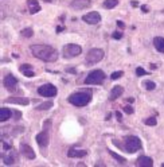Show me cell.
<instances>
[{
	"label": "cell",
	"instance_id": "obj_1",
	"mask_svg": "<svg viewBox=\"0 0 164 167\" xmlns=\"http://www.w3.org/2000/svg\"><path fill=\"white\" fill-rule=\"evenodd\" d=\"M35 58L44 62H55L58 60V51L49 44H33L30 47Z\"/></svg>",
	"mask_w": 164,
	"mask_h": 167
},
{
	"label": "cell",
	"instance_id": "obj_2",
	"mask_svg": "<svg viewBox=\"0 0 164 167\" xmlns=\"http://www.w3.org/2000/svg\"><path fill=\"white\" fill-rule=\"evenodd\" d=\"M92 97H93V90L84 89V90H78V92L70 94L67 101L75 107H85L92 101Z\"/></svg>",
	"mask_w": 164,
	"mask_h": 167
},
{
	"label": "cell",
	"instance_id": "obj_3",
	"mask_svg": "<svg viewBox=\"0 0 164 167\" xmlns=\"http://www.w3.org/2000/svg\"><path fill=\"white\" fill-rule=\"evenodd\" d=\"M106 76L104 73V70L101 69H95L93 71H90L88 74V77L85 78V84L88 85H102L105 81Z\"/></svg>",
	"mask_w": 164,
	"mask_h": 167
},
{
	"label": "cell",
	"instance_id": "obj_4",
	"mask_svg": "<svg viewBox=\"0 0 164 167\" xmlns=\"http://www.w3.org/2000/svg\"><path fill=\"white\" fill-rule=\"evenodd\" d=\"M104 55H105V53H104L102 49H90L86 54V62H88L89 65H94V64H98L100 61L104 60Z\"/></svg>",
	"mask_w": 164,
	"mask_h": 167
},
{
	"label": "cell",
	"instance_id": "obj_5",
	"mask_svg": "<svg viewBox=\"0 0 164 167\" xmlns=\"http://www.w3.org/2000/svg\"><path fill=\"white\" fill-rule=\"evenodd\" d=\"M125 148L124 150L128 152V154H135L141 148V140L137 136H128L125 138Z\"/></svg>",
	"mask_w": 164,
	"mask_h": 167
},
{
	"label": "cell",
	"instance_id": "obj_6",
	"mask_svg": "<svg viewBox=\"0 0 164 167\" xmlns=\"http://www.w3.org/2000/svg\"><path fill=\"white\" fill-rule=\"evenodd\" d=\"M82 53V47L79 44H75V43H67L62 47V55L65 58H73V57H77Z\"/></svg>",
	"mask_w": 164,
	"mask_h": 167
},
{
	"label": "cell",
	"instance_id": "obj_7",
	"mask_svg": "<svg viewBox=\"0 0 164 167\" xmlns=\"http://www.w3.org/2000/svg\"><path fill=\"white\" fill-rule=\"evenodd\" d=\"M38 93L42 97H55L58 94V89L53 84H44L38 88Z\"/></svg>",
	"mask_w": 164,
	"mask_h": 167
},
{
	"label": "cell",
	"instance_id": "obj_8",
	"mask_svg": "<svg viewBox=\"0 0 164 167\" xmlns=\"http://www.w3.org/2000/svg\"><path fill=\"white\" fill-rule=\"evenodd\" d=\"M82 20L88 24H98L100 22H101V15H100L97 11H92L82 16Z\"/></svg>",
	"mask_w": 164,
	"mask_h": 167
},
{
	"label": "cell",
	"instance_id": "obj_9",
	"mask_svg": "<svg viewBox=\"0 0 164 167\" xmlns=\"http://www.w3.org/2000/svg\"><path fill=\"white\" fill-rule=\"evenodd\" d=\"M18 78L15 77V76H12V74H8L6 78H4L3 81V84H4V86H6L8 90H11V92H15L16 90V86H18Z\"/></svg>",
	"mask_w": 164,
	"mask_h": 167
},
{
	"label": "cell",
	"instance_id": "obj_10",
	"mask_svg": "<svg viewBox=\"0 0 164 167\" xmlns=\"http://www.w3.org/2000/svg\"><path fill=\"white\" fill-rule=\"evenodd\" d=\"M36 143L40 146V148H46L50 143V135L47 131H42L36 135Z\"/></svg>",
	"mask_w": 164,
	"mask_h": 167
},
{
	"label": "cell",
	"instance_id": "obj_11",
	"mask_svg": "<svg viewBox=\"0 0 164 167\" xmlns=\"http://www.w3.org/2000/svg\"><path fill=\"white\" fill-rule=\"evenodd\" d=\"M92 2L90 0H71L70 2V7L73 10H77V11H81V10H85V8L90 7Z\"/></svg>",
	"mask_w": 164,
	"mask_h": 167
},
{
	"label": "cell",
	"instance_id": "obj_12",
	"mask_svg": "<svg viewBox=\"0 0 164 167\" xmlns=\"http://www.w3.org/2000/svg\"><path fill=\"white\" fill-rule=\"evenodd\" d=\"M20 154L23 155V156H26L27 159H35V152H34V150L31 148V146H28V144H26V143H23V144H20Z\"/></svg>",
	"mask_w": 164,
	"mask_h": 167
},
{
	"label": "cell",
	"instance_id": "obj_13",
	"mask_svg": "<svg viewBox=\"0 0 164 167\" xmlns=\"http://www.w3.org/2000/svg\"><path fill=\"white\" fill-rule=\"evenodd\" d=\"M122 93H124V88H122L121 85H116V86L112 88L110 93H109V100H110V101L117 100V98L120 97Z\"/></svg>",
	"mask_w": 164,
	"mask_h": 167
},
{
	"label": "cell",
	"instance_id": "obj_14",
	"mask_svg": "<svg viewBox=\"0 0 164 167\" xmlns=\"http://www.w3.org/2000/svg\"><path fill=\"white\" fill-rule=\"evenodd\" d=\"M12 116H13V111H11L10 108H6V107L0 108V123H4V121L10 120Z\"/></svg>",
	"mask_w": 164,
	"mask_h": 167
},
{
	"label": "cell",
	"instance_id": "obj_15",
	"mask_svg": "<svg viewBox=\"0 0 164 167\" xmlns=\"http://www.w3.org/2000/svg\"><path fill=\"white\" fill-rule=\"evenodd\" d=\"M137 166L139 167H152L153 160H152V158H149L147 155H143L137 159Z\"/></svg>",
	"mask_w": 164,
	"mask_h": 167
},
{
	"label": "cell",
	"instance_id": "obj_16",
	"mask_svg": "<svg viewBox=\"0 0 164 167\" xmlns=\"http://www.w3.org/2000/svg\"><path fill=\"white\" fill-rule=\"evenodd\" d=\"M86 155H88V152L85 150H78V148H70L67 152L69 158H85Z\"/></svg>",
	"mask_w": 164,
	"mask_h": 167
},
{
	"label": "cell",
	"instance_id": "obj_17",
	"mask_svg": "<svg viewBox=\"0 0 164 167\" xmlns=\"http://www.w3.org/2000/svg\"><path fill=\"white\" fill-rule=\"evenodd\" d=\"M6 102H11V104H20V105H28L30 100L26 97H8Z\"/></svg>",
	"mask_w": 164,
	"mask_h": 167
},
{
	"label": "cell",
	"instance_id": "obj_18",
	"mask_svg": "<svg viewBox=\"0 0 164 167\" xmlns=\"http://www.w3.org/2000/svg\"><path fill=\"white\" fill-rule=\"evenodd\" d=\"M19 70L26 76V77H34V76H35L34 70H33V66H31L30 64H23V65H20Z\"/></svg>",
	"mask_w": 164,
	"mask_h": 167
},
{
	"label": "cell",
	"instance_id": "obj_19",
	"mask_svg": "<svg viewBox=\"0 0 164 167\" xmlns=\"http://www.w3.org/2000/svg\"><path fill=\"white\" fill-rule=\"evenodd\" d=\"M27 6H28V10H30L31 15H34V13L40 11V6L36 0H27Z\"/></svg>",
	"mask_w": 164,
	"mask_h": 167
},
{
	"label": "cell",
	"instance_id": "obj_20",
	"mask_svg": "<svg viewBox=\"0 0 164 167\" xmlns=\"http://www.w3.org/2000/svg\"><path fill=\"white\" fill-rule=\"evenodd\" d=\"M153 46L159 53L164 54V38L163 37H156L153 39Z\"/></svg>",
	"mask_w": 164,
	"mask_h": 167
},
{
	"label": "cell",
	"instance_id": "obj_21",
	"mask_svg": "<svg viewBox=\"0 0 164 167\" xmlns=\"http://www.w3.org/2000/svg\"><path fill=\"white\" fill-rule=\"evenodd\" d=\"M117 4H118V0H105V2L102 3V7L105 8V10H113Z\"/></svg>",
	"mask_w": 164,
	"mask_h": 167
},
{
	"label": "cell",
	"instance_id": "obj_22",
	"mask_svg": "<svg viewBox=\"0 0 164 167\" xmlns=\"http://www.w3.org/2000/svg\"><path fill=\"white\" fill-rule=\"evenodd\" d=\"M33 35H34V30L31 27H26V29L20 31V37H23V38H31Z\"/></svg>",
	"mask_w": 164,
	"mask_h": 167
},
{
	"label": "cell",
	"instance_id": "obj_23",
	"mask_svg": "<svg viewBox=\"0 0 164 167\" xmlns=\"http://www.w3.org/2000/svg\"><path fill=\"white\" fill-rule=\"evenodd\" d=\"M109 155H110V156H112L115 160H117L118 163H121V164H124V163H125V158H122L121 155L116 154V152H113V151H110V150H109Z\"/></svg>",
	"mask_w": 164,
	"mask_h": 167
},
{
	"label": "cell",
	"instance_id": "obj_24",
	"mask_svg": "<svg viewBox=\"0 0 164 167\" xmlns=\"http://www.w3.org/2000/svg\"><path fill=\"white\" fill-rule=\"evenodd\" d=\"M3 162H4V164L11 166V164L15 163L16 159L13 158V155H4V156H3Z\"/></svg>",
	"mask_w": 164,
	"mask_h": 167
},
{
	"label": "cell",
	"instance_id": "obj_25",
	"mask_svg": "<svg viewBox=\"0 0 164 167\" xmlns=\"http://www.w3.org/2000/svg\"><path fill=\"white\" fill-rule=\"evenodd\" d=\"M51 107H53V101H46V102H43V104H40V105L36 107V111H47Z\"/></svg>",
	"mask_w": 164,
	"mask_h": 167
},
{
	"label": "cell",
	"instance_id": "obj_26",
	"mask_svg": "<svg viewBox=\"0 0 164 167\" xmlns=\"http://www.w3.org/2000/svg\"><path fill=\"white\" fill-rule=\"evenodd\" d=\"M157 124V120H156V116H152L149 119L145 120V125H149V127H155Z\"/></svg>",
	"mask_w": 164,
	"mask_h": 167
},
{
	"label": "cell",
	"instance_id": "obj_27",
	"mask_svg": "<svg viewBox=\"0 0 164 167\" xmlns=\"http://www.w3.org/2000/svg\"><path fill=\"white\" fill-rule=\"evenodd\" d=\"M144 86L147 88L148 90H153V89H156V84L152 82V81H147V82L144 84Z\"/></svg>",
	"mask_w": 164,
	"mask_h": 167
},
{
	"label": "cell",
	"instance_id": "obj_28",
	"mask_svg": "<svg viewBox=\"0 0 164 167\" xmlns=\"http://www.w3.org/2000/svg\"><path fill=\"white\" fill-rule=\"evenodd\" d=\"M136 74H137L139 77H141V76H147V74H148V71H147V70H144L143 67H137V69H136Z\"/></svg>",
	"mask_w": 164,
	"mask_h": 167
},
{
	"label": "cell",
	"instance_id": "obj_29",
	"mask_svg": "<svg viewBox=\"0 0 164 167\" xmlns=\"http://www.w3.org/2000/svg\"><path fill=\"white\" fill-rule=\"evenodd\" d=\"M122 76V71H115V73H112V76H110V78L115 81V80H117V78H120Z\"/></svg>",
	"mask_w": 164,
	"mask_h": 167
},
{
	"label": "cell",
	"instance_id": "obj_30",
	"mask_svg": "<svg viewBox=\"0 0 164 167\" xmlns=\"http://www.w3.org/2000/svg\"><path fill=\"white\" fill-rule=\"evenodd\" d=\"M112 37H113V39H121L122 38V33H121V31H115V33L112 34Z\"/></svg>",
	"mask_w": 164,
	"mask_h": 167
},
{
	"label": "cell",
	"instance_id": "obj_31",
	"mask_svg": "<svg viewBox=\"0 0 164 167\" xmlns=\"http://www.w3.org/2000/svg\"><path fill=\"white\" fill-rule=\"evenodd\" d=\"M124 112H125V113H128V115H132V113H133V108H132L131 105H125L124 107Z\"/></svg>",
	"mask_w": 164,
	"mask_h": 167
},
{
	"label": "cell",
	"instance_id": "obj_32",
	"mask_svg": "<svg viewBox=\"0 0 164 167\" xmlns=\"http://www.w3.org/2000/svg\"><path fill=\"white\" fill-rule=\"evenodd\" d=\"M13 116H15L16 120L20 119V117H22V112H19V111H13Z\"/></svg>",
	"mask_w": 164,
	"mask_h": 167
},
{
	"label": "cell",
	"instance_id": "obj_33",
	"mask_svg": "<svg viewBox=\"0 0 164 167\" xmlns=\"http://www.w3.org/2000/svg\"><path fill=\"white\" fill-rule=\"evenodd\" d=\"M117 26L120 27V29H125V23H124V22H121V20H117Z\"/></svg>",
	"mask_w": 164,
	"mask_h": 167
},
{
	"label": "cell",
	"instance_id": "obj_34",
	"mask_svg": "<svg viewBox=\"0 0 164 167\" xmlns=\"http://www.w3.org/2000/svg\"><path fill=\"white\" fill-rule=\"evenodd\" d=\"M3 147H4V150H10V148H11V144H8V143H4V142H3Z\"/></svg>",
	"mask_w": 164,
	"mask_h": 167
},
{
	"label": "cell",
	"instance_id": "obj_35",
	"mask_svg": "<svg viewBox=\"0 0 164 167\" xmlns=\"http://www.w3.org/2000/svg\"><path fill=\"white\" fill-rule=\"evenodd\" d=\"M116 117H117V120H118V121H121V120H122V116H121L120 112H116Z\"/></svg>",
	"mask_w": 164,
	"mask_h": 167
},
{
	"label": "cell",
	"instance_id": "obj_36",
	"mask_svg": "<svg viewBox=\"0 0 164 167\" xmlns=\"http://www.w3.org/2000/svg\"><path fill=\"white\" fill-rule=\"evenodd\" d=\"M131 4H132L133 7H139V3H137V2H132Z\"/></svg>",
	"mask_w": 164,
	"mask_h": 167
},
{
	"label": "cell",
	"instance_id": "obj_37",
	"mask_svg": "<svg viewBox=\"0 0 164 167\" xmlns=\"http://www.w3.org/2000/svg\"><path fill=\"white\" fill-rule=\"evenodd\" d=\"M141 10H143L144 12H148V8L145 7V6H141Z\"/></svg>",
	"mask_w": 164,
	"mask_h": 167
},
{
	"label": "cell",
	"instance_id": "obj_38",
	"mask_svg": "<svg viewBox=\"0 0 164 167\" xmlns=\"http://www.w3.org/2000/svg\"><path fill=\"white\" fill-rule=\"evenodd\" d=\"M133 101H135V98H133V97H131V98H128V100H126V102H129V104H131V102H133Z\"/></svg>",
	"mask_w": 164,
	"mask_h": 167
},
{
	"label": "cell",
	"instance_id": "obj_39",
	"mask_svg": "<svg viewBox=\"0 0 164 167\" xmlns=\"http://www.w3.org/2000/svg\"><path fill=\"white\" fill-rule=\"evenodd\" d=\"M67 71L69 73H75V69H67Z\"/></svg>",
	"mask_w": 164,
	"mask_h": 167
},
{
	"label": "cell",
	"instance_id": "obj_40",
	"mask_svg": "<svg viewBox=\"0 0 164 167\" xmlns=\"http://www.w3.org/2000/svg\"><path fill=\"white\" fill-rule=\"evenodd\" d=\"M43 2H46V3H53V2H55V0H43Z\"/></svg>",
	"mask_w": 164,
	"mask_h": 167
},
{
	"label": "cell",
	"instance_id": "obj_41",
	"mask_svg": "<svg viewBox=\"0 0 164 167\" xmlns=\"http://www.w3.org/2000/svg\"><path fill=\"white\" fill-rule=\"evenodd\" d=\"M161 166H163V167H164V163H163V164H161Z\"/></svg>",
	"mask_w": 164,
	"mask_h": 167
}]
</instances>
